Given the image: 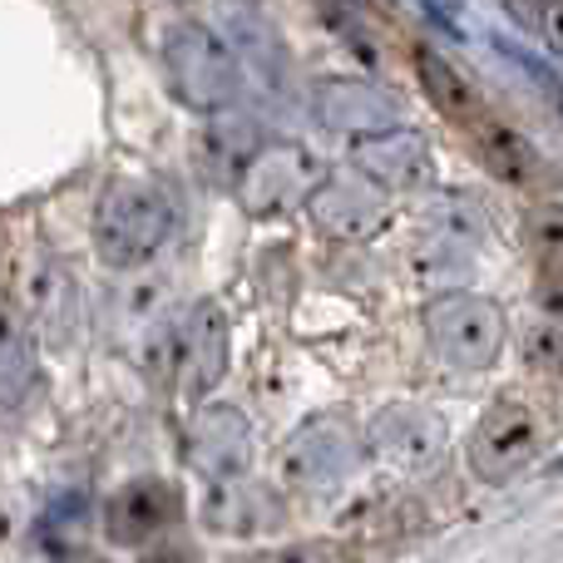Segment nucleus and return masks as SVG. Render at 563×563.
Masks as SVG:
<instances>
[{
	"label": "nucleus",
	"instance_id": "obj_15",
	"mask_svg": "<svg viewBox=\"0 0 563 563\" xmlns=\"http://www.w3.org/2000/svg\"><path fill=\"white\" fill-rule=\"evenodd\" d=\"M351 164L356 174H366L376 188H416L430 168V154H426V139L416 129H380V134H366L356 139L351 148Z\"/></svg>",
	"mask_w": 563,
	"mask_h": 563
},
{
	"label": "nucleus",
	"instance_id": "obj_6",
	"mask_svg": "<svg viewBox=\"0 0 563 563\" xmlns=\"http://www.w3.org/2000/svg\"><path fill=\"white\" fill-rule=\"evenodd\" d=\"M366 460V440L341 416H317L282 445V470L301 489H331Z\"/></svg>",
	"mask_w": 563,
	"mask_h": 563
},
{
	"label": "nucleus",
	"instance_id": "obj_24",
	"mask_svg": "<svg viewBox=\"0 0 563 563\" xmlns=\"http://www.w3.org/2000/svg\"><path fill=\"white\" fill-rule=\"evenodd\" d=\"M499 5H505V15L515 20V25L539 30V10H544V0H499Z\"/></svg>",
	"mask_w": 563,
	"mask_h": 563
},
{
	"label": "nucleus",
	"instance_id": "obj_5",
	"mask_svg": "<svg viewBox=\"0 0 563 563\" xmlns=\"http://www.w3.org/2000/svg\"><path fill=\"white\" fill-rule=\"evenodd\" d=\"M539 440H544V430H539L534 410L519 406V400H495L470 430L465 460L485 485H509L539 455Z\"/></svg>",
	"mask_w": 563,
	"mask_h": 563
},
{
	"label": "nucleus",
	"instance_id": "obj_17",
	"mask_svg": "<svg viewBox=\"0 0 563 563\" xmlns=\"http://www.w3.org/2000/svg\"><path fill=\"white\" fill-rule=\"evenodd\" d=\"M416 69H420V89L426 99L455 124H479V95L450 59H440L435 49H416Z\"/></svg>",
	"mask_w": 563,
	"mask_h": 563
},
{
	"label": "nucleus",
	"instance_id": "obj_14",
	"mask_svg": "<svg viewBox=\"0 0 563 563\" xmlns=\"http://www.w3.org/2000/svg\"><path fill=\"white\" fill-rule=\"evenodd\" d=\"M208 529L228 539H263L282 529V499L267 485H253V479L233 475V479H218L213 495L203 505Z\"/></svg>",
	"mask_w": 563,
	"mask_h": 563
},
{
	"label": "nucleus",
	"instance_id": "obj_1",
	"mask_svg": "<svg viewBox=\"0 0 563 563\" xmlns=\"http://www.w3.org/2000/svg\"><path fill=\"white\" fill-rule=\"evenodd\" d=\"M174 238V203L144 178H119L104 188L95 213V247L109 267H144Z\"/></svg>",
	"mask_w": 563,
	"mask_h": 563
},
{
	"label": "nucleus",
	"instance_id": "obj_23",
	"mask_svg": "<svg viewBox=\"0 0 563 563\" xmlns=\"http://www.w3.org/2000/svg\"><path fill=\"white\" fill-rule=\"evenodd\" d=\"M539 35L563 55V0H544V10H539Z\"/></svg>",
	"mask_w": 563,
	"mask_h": 563
},
{
	"label": "nucleus",
	"instance_id": "obj_4",
	"mask_svg": "<svg viewBox=\"0 0 563 563\" xmlns=\"http://www.w3.org/2000/svg\"><path fill=\"white\" fill-rule=\"evenodd\" d=\"M301 213L331 243H366V238H376L386 228L390 203L366 174H331L307 188Z\"/></svg>",
	"mask_w": 563,
	"mask_h": 563
},
{
	"label": "nucleus",
	"instance_id": "obj_18",
	"mask_svg": "<svg viewBox=\"0 0 563 563\" xmlns=\"http://www.w3.org/2000/svg\"><path fill=\"white\" fill-rule=\"evenodd\" d=\"M475 134H479V158H485V168L499 178V184L529 188L539 178V154L529 148V139H519L509 124H489V119H479Z\"/></svg>",
	"mask_w": 563,
	"mask_h": 563
},
{
	"label": "nucleus",
	"instance_id": "obj_16",
	"mask_svg": "<svg viewBox=\"0 0 563 563\" xmlns=\"http://www.w3.org/2000/svg\"><path fill=\"white\" fill-rule=\"evenodd\" d=\"M40 396V346L35 331L0 307V410H25Z\"/></svg>",
	"mask_w": 563,
	"mask_h": 563
},
{
	"label": "nucleus",
	"instance_id": "obj_12",
	"mask_svg": "<svg viewBox=\"0 0 563 563\" xmlns=\"http://www.w3.org/2000/svg\"><path fill=\"white\" fill-rule=\"evenodd\" d=\"M311 114H317V124L327 134L341 139H366L400 124V104L371 79H321L311 89Z\"/></svg>",
	"mask_w": 563,
	"mask_h": 563
},
{
	"label": "nucleus",
	"instance_id": "obj_10",
	"mask_svg": "<svg viewBox=\"0 0 563 563\" xmlns=\"http://www.w3.org/2000/svg\"><path fill=\"white\" fill-rule=\"evenodd\" d=\"M366 445L376 450L380 460H390L406 475H430V470L445 460V420L430 406H416V400H396L386 406L366 430Z\"/></svg>",
	"mask_w": 563,
	"mask_h": 563
},
{
	"label": "nucleus",
	"instance_id": "obj_8",
	"mask_svg": "<svg viewBox=\"0 0 563 563\" xmlns=\"http://www.w3.org/2000/svg\"><path fill=\"white\" fill-rule=\"evenodd\" d=\"M228 376V311L213 297L194 301L174 331V386L184 396H208Z\"/></svg>",
	"mask_w": 563,
	"mask_h": 563
},
{
	"label": "nucleus",
	"instance_id": "obj_9",
	"mask_svg": "<svg viewBox=\"0 0 563 563\" xmlns=\"http://www.w3.org/2000/svg\"><path fill=\"white\" fill-rule=\"evenodd\" d=\"M184 519V499L168 479L144 475L119 485L114 495L104 499V539L119 549H144L154 539H164L168 529Z\"/></svg>",
	"mask_w": 563,
	"mask_h": 563
},
{
	"label": "nucleus",
	"instance_id": "obj_11",
	"mask_svg": "<svg viewBox=\"0 0 563 563\" xmlns=\"http://www.w3.org/2000/svg\"><path fill=\"white\" fill-rule=\"evenodd\" d=\"M188 465L218 485V479H233V475H247L253 465V426L238 406H198L194 420H188Z\"/></svg>",
	"mask_w": 563,
	"mask_h": 563
},
{
	"label": "nucleus",
	"instance_id": "obj_13",
	"mask_svg": "<svg viewBox=\"0 0 563 563\" xmlns=\"http://www.w3.org/2000/svg\"><path fill=\"white\" fill-rule=\"evenodd\" d=\"M25 311L35 321L40 341L55 351H69L79 341V321H85V307H79V287L69 277L65 263L45 257V263L30 273V287H25Z\"/></svg>",
	"mask_w": 563,
	"mask_h": 563
},
{
	"label": "nucleus",
	"instance_id": "obj_25",
	"mask_svg": "<svg viewBox=\"0 0 563 563\" xmlns=\"http://www.w3.org/2000/svg\"><path fill=\"white\" fill-rule=\"evenodd\" d=\"M559 114H563V95H559Z\"/></svg>",
	"mask_w": 563,
	"mask_h": 563
},
{
	"label": "nucleus",
	"instance_id": "obj_19",
	"mask_svg": "<svg viewBox=\"0 0 563 563\" xmlns=\"http://www.w3.org/2000/svg\"><path fill=\"white\" fill-rule=\"evenodd\" d=\"M119 336L124 341H148L168 321V287L164 282H139V287L119 291Z\"/></svg>",
	"mask_w": 563,
	"mask_h": 563
},
{
	"label": "nucleus",
	"instance_id": "obj_21",
	"mask_svg": "<svg viewBox=\"0 0 563 563\" xmlns=\"http://www.w3.org/2000/svg\"><path fill=\"white\" fill-rule=\"evenodd\" d=\"M525 356H529V366H534V371H544L549 380H559V386H563V327H559V321H554V327L529 331Z\"/></svg>",
	"mask_w": 563,
	"mask_h": 563
},
{
	"label": "nucleus",
	"instance_id": "obj_2",
	"mask_svg": "<svg viewBox=\"0 0 563 563\" xmlns=\"http://www.w3.org/2000/svg\"><path fill=\"white\" fill-rule=\"evenodd\" d=\"M164 69L174 85L178 104H188L194 114H228L243 95V69L238 55L228 49V40H218L198 20H178L164 35Z\"/></svg>",
	"mask_w": 563,
	"mask_h": 563
},
{
	"label": "nucleus",
	"instance_id": "obj_20",
	"mask_svg": "<svg viewBox=\"0 0 563 563\" xmlns=\"http://www.w3.org/2000/svg\"><path fill=\"white\" fill-rule=\"evenodd\" d=\"M529 243H534V257L563 253V198H549L529 213Z\"/></svg>",
	"mask_w": 563,
	"mask_h": 563
},
{
	"label": "nucleus",
	"instance_id": "obj_22",
	"mask_svg": "<svg viewBox=\"0 0 563 563\" xmlns=\"http://www.w3.org/2000/svg\"><path fill=\"white\" fill-rule=\"evenodd\" d=\"M257 563H341L331 544H287L273 554H257Z\"/></svg>",
	"mask_w": 563,
	"mask_h": 563
},
{
	"label": "nucleus",
	"instance_id": "obj_3",
	"mask_svg": "<svg viewBox=\"0 0 563 563\" xmlns=\"http://www.w3.org/2000/svg\"><path fill=\"white\" fill-rule=\"evenodd\" d=\"M426 341L445 366L455 371H489L505 356V311L479 291H445L420 311Z\"/></svg>",
	"mask_w": 563,
	"mask_h": 563
},
{
	"label": "nucleus",
	"instance_id": "obj_7",
	"mask_svg": "<svg viewBox=\"0 0 563 563\" xmlns=\"http://www.w3.org/2000/svg\"><path fill=\"white\" fill-rule=\"evenodd\" d=\"M311 184H317V178H311V158L301 154V148L257 144L228 188H233L238 203H243L253 218H282L307 198Z\"/></svg>",
	"mask_w": 563,
	"mask_h": 563
}]
</instances>
